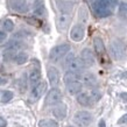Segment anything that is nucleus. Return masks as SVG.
Listing matches in <instances>:
<instances>
[{
  "instance_id": "nucleus-1",
  "label": "nucleus",
  "mask_w": 127,
  "mask_h": 127,
  "mask_svg": "<svg viewBox=\"0 0 127 127\" xmlns=\"http://www.w3.org/2000/svg\"><path fill=\"white\" fill-rule=\"evenodd\" d=\"M118 4V0H93L92 8L97 16L106 18L114 12Z\"/></svg>"
},
{
  "instance_id": "nucleus-2",
  "label": "nucleus",
  "mask_w": 127,
  "mask_h": 127,
  "mask_svg": "<svg viewBox=\"0 0 127 127\" xmlns=\"http://www.w3.org/2000/svg\"><path fill=\"white\" fill-rule=\"evenodd\" d=\"M110 53L116 61H123L127 55L126 44L121 40H113L110 43Z\"/></svg>"
},
{
  "instance_id": "nucleus-3",
  "label": "nucleus",
  "mask_w": 127,
  "mask_h": 127,
  "mask_svg": "<svg viewBox=\"0 0 127 127\" xmlns=\"http://www.w3.org/2000/svg\"><path fill=\"white\" fill-rule=\"evenodd\" d=\"M70 48L71 47L68 43H62V44H58V46L54 47L49 53V60L51 62H58L62 57H64L69 53Z\"/></svg>"
},
{
  "instance_id": "nucleus-4",
  "label": "nucleus",
  "mask_w": 127,
  "mask_h": 127,
  "mask_svg": "<svg viewBox=\"0 0 127 127\" xmlns=\"http://www.w3.org/2000/svg\"><path fill=\"white\" fill-rule=\"evenodd\" d=\"M73 123L79 127H86L92 123V114L88 111H79L73 116Z\"/></svg>"
},
{
  "instance_id": "nucleus-5",
  "label": "nucleus",
  "mask_w": 127,
  "mask_h": 127,
  "mask_svg": "<svg viewBox=\"0 0 127 127\" xmlns=\"http://www.w3.org/2000/svg\"><path fill=\"white\" fill-rule=\"evenodd\" d=\"M62 100V92L61 90L57 88H53L50 90L46 98V104L47 105H56L61 103Z\"/></svg>"
},
{
  "instance_id": "nucleus-6",
  "label": "nucleus",
  "mask_w": 127,
  "mask_h": 127,
  "mask_svg": "<svg viewBox=\"0 0 127 127\" xmlns=\"http://www.w3.org/2000/svg\"><path fill=\"white\" fill-rule=\"evenodd\" d=\"M84 35H85V28L83 25H75L71 28L70 37L75 42H81L82 40L84 39Z\"/></svg>"
},
{
  "instance_id": "nucleus-7",
  "label": "nucleus",
  "mask_w": 127,
  "mask_h": 127,
  "mask_svg": "<svg viewBox=\"0 0 127 127\" xmlns=\"http://www.w3.org/2000/svg\"><path fill=\"white\" fill-rule=\"evenodd\" d=\"M47 75H48V81L49 84L53 88H56L60 83V71L55 66H49L47 69Z\"/></svg>"
},
{
  "instance_id": "nucleus-8",
  "label": "nucleus",
  "mask_w": 127,
  "mask_h": 127,
  "mask_svg": "<svg viewBox=\"0 0 127 127\" xmlns=\"http://www.w3.org/2000/svg\"><path fill=\"white\" fill-rule=\"evenodd\" d=\"M81 58H82V61L84 62L85 66H92L95 64V62H96L95 55L91 51V49H89V48H84V49L82 50Z\"/></svg>"
},
{
  "instance_id": "nucleus-9",
  "label": "nucleus",
  "mask_w": 127,
  "mask_h": 127,
  "mask_svg": "<svg viewBox=\"0 0 127 127\" xmlns=\"http://www.w3.org/2000/svg\"><path fill=\"white\" fill-rule=\"evenodd\" d=\"M44 90H46V83H41L40 82L39 84H36L35 86H33L32 89V92H31V100L32 101H36L37 99L41 98V96L43 95L44 92Z\"/></svg>"
},
{
  "instance_id": "nucleus-10",
  "label": "nucleus",
  "mask_w": 127,
  "mask_h": 127,
  "mask_svg": "<svg viewBox=\"0 0 127 127\" xmlns=\"http://www.w3.org/2000/svg\"><path fill=\"white\" fill-rule=\"evenodd\" d=\"M66 113H68V108H66L65 104L58 103L53 108V114L57 120H63L66 117Z\"/></svg>"
},
{
  "instance_id": "nucleus-11",
  "label": "nucleus",
  "mask_w": 127,
  "mask_h": 127,
  "mask_svg": "<svg viewBox=\"0 0 127 127\" xmlns=\"http://www.w3.org/2000/svg\"><path fill=\"white\" fill-rule=\"evenodd\" d=\"M70 19H71V16L70 14L68 13H61L60 16L57 18V28L60 32H64L68 28L70 23Z\"/></svg>"
},
{
  "instance_id": "nucleus-12",
  "label": "nucleus",
  "mask_w": 127,
  "mask_h": 127,
  "mask_svg": "<svg viewBox=\"0 0 127 127\" xmlns=\"http://www.w3.org/2000/svg\"><path fill=\"white\" fill-rule=\"evenodd\" d=\"M70 71H75V72H81L82 70H84L85 64L84 62L82 61V58H73L72 61L70 62L68 66H66Z\"/></svg>"
},
{
  "instance_id": "nucleus-13",
  "label": "nucleus",
  "mask_w": 127,
  "mask_h": 127,
  "mask_svg": "<svg viewBox=\"0 0 127 127\" xmlns=\"http://www.w3.org/2000/svg\"><path fill=\"white\" fill-rule=\"evenodd\" d=\"M11 7L19 13H26L28 11V4L25 0H12Z\"/></svg>"
},
{
  "instance_id": "nucleus-14",
  "label": "nucleus",
  "mask_w": 127,
  "mask_h": 127,
  "mask_svg": "<svg viewBox=\"0 0 127 127\" xmlns=\"http://www.w3.org/2000/svg\"><path fill=\"white\" fill-rule=\"evenodd\" d=\"M82 89H83V84L79 81H75L66 84V90L70 95H78L82 91Z\"/></svg>"
},
{
  "instance_id": "nucleus-15",
  "label": "nucleus",
  "mask_w": 127,
  "mask_h": 127,
  "mask_svg": "<svg viewBox=\"0 0 127 127\" xmlns=\"http://www.w3.org/2000/svg\"><path fill=\"white\" fill-rule=\"evenodd\" d=\"M77 101L81 105H83V106H90V105H92V103H93L91 96L86 92H79L78 93Z\"/></svg>"
},
{
  "instance_id": "nucleus-16",
  "label": "nucleus",
  "mask_w": 127,
  "mask_h": 127,
  "mask_svg": "<svg viewBox=\"0 0 127 127\" xmlns=\"http://www.w3.org/2000/svg\"><path fill=\"white\" fill-rule=\"evenodd\" d=\"M41 82V72L39 69H33L29 72V84L32 85V88L35 86L36 84H39Z\"/></svg>"
},
{
  "instance_id": "nucleus-17",
  "label": "nucleus",
  "mask_w": 127,
  "mask_h": 127,
  "mask_svg": "<svg viewBox=\"0 0 127 127\" xmlns=\"http://www.w3.org/2000/svg\"><path fill=\"white\" fill-rule=\"evenodd\" d=\"M82 79H83V83H84L86 86H95L97 84V78L96 76L91 72H86L82 76Z\"/></svg>"
},
{
  "instance_id": "nucleus-18",
  "label": "nucleus",
  "mask_w": 127,
  "mask_h": 127,
  "mask_svg": "<svg viewBox=\"0 0 127 127\" xmlns=\"http://www.w3.org/2000/svg\"><path fill=\"white\" fill-rule=\"evenodd\" d=\"M56 4H57V7L61 11V13H68V14H70L71 8H72L70 2H68L65 0H56Z\"/></svg>"
},
{
  "instance_id": "nucleus-19",
  "label": "nucleus",
  "mask_w": 127,
  "mask_h": 127,
  "mask_svg": "<svg viewBox=\"0 0 127 127\" xmlns=\"http://www.w3.org/2000/svg\"><path fill=\"white\" fill-rule=\"evenodd\" d=\"M34 13L36 15H40V16L46 14V8H44L43 0H35L34 1Z\"/></svg>"
},
{
  "instance_id": "nucleus-20",
  "label": "nucleus",
  "mask_w": 127,
  "mask_h": 127,
  "mask_svg": "<svg viewBox=\"0 0 127 127\" xmlns=\"http://www.w3.org/2000/svg\"><path fill=\"white\" fill-rule=\"evenodd\" d=\"M81 78L79 76V73L78 72H75V71H66L65 75H64V77H63V82L65 83V84H69L71 82H75V81H78Z\"/></svg>"
},
{
  "instance_id": "nucleus-21",
  "label": "nucleus",
  "mask_w": 127,
  "mask_h": 127,
  "mask_svg": "<svg viewBox=\"0 0 127 127\" xmlns=\"http://www.w3.org/2000/svg\"><path fill=\"white\" fill-rule=\"evenodd\" d=\"M93 46H95V50H96V53L98 55H103L105 53V44L100 37H95Z\"/></svg>"
},
{
  "instance_id": "nucleus-22",
  "label": "nucleus",
  "mask_w": 127,
  "mask_h": 127,
  "mask_svg": "<svg viewBox=\"0 0 127 127\" xmlns=\"http://www.w3.org/2000/svg\"><path fill=\"white\" fill-rule=\"evenodd\" d=\"M14 61H15L16 64H19V65H22V64H25V63L28 61V55L26 54V53H19V54L15 55V57H14Z\"/></svg>"
},
{
  "instance_id": "nucleus-23",
  "label": "nucleus",
  "mask_w": 127,
  "mask_h": 127,
  "mask_svg": "<svg viewBox=\"0 0 127 127\" xmlns=\"http://www.w3.org/2000/svg\"><path fill=\"white\" fill-rule=\"evenodd\" d=\"M39 127H58V123L53 119H43L39 123Z\"/></svg>"
},
{
  "instance_id": "nucleus-24",
  "label": "nucleus",
  "mask_w": 127,
  "mask_h": 127,
  "mask_svg": "<svg viewBox=\"0 0 127 127\" xmlns=\"http://www.w3.org/2000/svg\"><path fill=\"white\" fill-rule=\"evenodd\" d=\"M22 47V42L21 41H18V40H12V41H9L7 44V47L6 48H8V49H13V50H19L20 48Z\"/></svg>"
},
{
  "instance_id": "nucleus-25",
  "label": "nucleus",
  "mask_w": 127,
  "mask_h": 127,
  "mask_svg": "<svg viewBox=\"0 0 127 127\" xmlns=\"http://www.w3.org/2000/svg\"><path fill=\"white\" fill-rule=\"evenodd\" d=\"M13 92L12 91H4L2 95H1V98H0V101L1 103H8V101H11L12 98H13Z\"/></svg>"
},
{
  "instance_id": "nucleus-26",
  "label": "nucleus",
  "mask_w": 127,
  "mask_h": 127,
  "mask_svg": "<svg viewBox=\"0 0 127 127\" xmlns=\"http://www.w3.org/2000/svg\"><path fill=\"white\" fill-rule=\"evenodd\" d=\"M2 27H4L5 32H12L14 29V22L11 19H6L2 23Z\"/></svg>"
},
{
  "instance_id": "nucleus-27",
  "label": "nucleus",
  "mask_w": 127,
  "mask_h": 127,
  "mask_svg": "<svg viewBox=\"0 0 127 127\" xmlns=\"http://www.w3.org/2000/svg\"><path fill=\"white\" fill-rule=\"evenodd\" d=\"M119 15L123 19L127 20V2H123L119 6Z\"/></svg>"
},
{
  "instance_id": "nucleus-28",
  "label": "nucleus",
  "mask_w": 127,
  "mask_h": 127,
  "mask_svg": "<svg viewBox=\"0 0 127 127\" xmlns=\"http://www.w3.org/2000/svg\"><path fill=\"white\" fill-rule=\"evenodd\" d=\"M90 96H91L92 100L98 101V100L101 98V93L98 91V89H92V90H91V92H90Z\"/></svg>"
},
{
  "instance_id": "nucleus-29",
  "label": "nucleus",
  "mask_w": 127,
  "mask_h": 127,
  "mask_svg": "<svg viewBox=\"0 0 127 127\" xmlns=\"http://www.w3.org/2000/svg\"><path fill=\"white\" fill-rule=\"evenodd\" d=\"M73 58H75V55L72 54V53H68V54H66V57H65V61H64V65L65 66H68V64H69L70 62L72 61Z\"/></svg>"
},
{
  "instance_id": "nucleus-30",
  "label": "nucleus",
  "mask_w": 127,
  "mask_h": 127,
  "mask_svg": "<svg viewBox=\"0 0 127 127\" xmlns=\"http://www.w3.org/2000/svg\"><path fill=\"white\" fill-rule=\"evenodd\" d=\"M7 39V33L5 31H0V43H2Z\"/></svg>"
},
{
  "instance_id": "nucleus-31",
  "label": "nucleus",
  "mask_w": 127,
  "mask_h": 127,
  "mask_svg": "<svg viewBox=\"0 0 127 127\" xmlns=\"http://www.w3.org/2000/svg\"><path fill=\"white\" fill-rule=\"evenodd\" d=\"M124 124H127V113L120 117V119L118 120V125H124Z\"/></svg>"
},
{
  "instance_id": "nucleus-32",
  "label": "nucleus",
  "mask_w": 127,
  "mask_h": 127,
  "mask_svg": "<svg viewBox=\"0 0 127 127\" xmlns=\"http://www.w3.org/2000/svg\"><path fill=\"white\" fill-rule=\"evenodd\" d=\"M6 125H7V121H6L4 118L0 117V127H6Z\"/></svg>"
},
{
  "instance_id": "nucleus-33",
  "label": "nucleus",
  "mask_w": 127,
  "mask_h": 127,
  "mask_svg": "<svg viewBox=\"0 0 127 127\" xmlns=\"http://www.w3.org/2000/svg\"><path fill=\"white\" fill-rule=\"evenodd\" d=\"M6 83H7V79H6V78L0 77V86H1V85H4V84H6Z\"/></svg>"
},
{
  "instance_id": "nucleus-34",
  "label": "nucleus",
  "mask_w": 127,
  "mask_h": 127,
  "mask_svg": "<svg viewBox=\"0 0 127 127\" xmlns=\"http://www.w3.org/2000/svg\"><path fill=\"white\" fill-rule=\"evenodd\" d=\"M99 127H105V121H104V120H100Z\"/></svg>"
},
{
  "instance_id": "nucleus-35",
  "label": "nucleus",
  "mask_w": 127,
  "mask_h": 127,
  "mask_svg": "<svg viewBox=\"0 0 127 127\" xmlns=\"http://www.w3.org/2000/svg\"><path fill=\"white\" fill-rule=\"evenodd\" d=\"M121 96L124 97V99H126V100H127V93H126V95H125V93H123V95H121Z\"/></svg>"
},
{
  "instance_id": "nucleus-36",
  "label": "nucleus",
  "mask_w": 127,
  "mask_h": 127,
  "mask_svg": "<svg viewBox=\"0 0 127 127\" xmlns=\"http://www.w3.org/2000/svg\"><path fill=\"white\" fill-rule=\"evenodd\" d=\"M86 1H90V2H92V1H93V0H86Z\"/></svg>"
},
{
  "instance_id": "nucleus-37",
  "label": "nucleus",
  "mask_w": 127,
  "mask_h": 127,
  "mask_svg": "<svg viewBox=\"0 0 127 127\" xmlns=\"http://www.w3.org/2000/svg\"><path fill=\"white\" fill-rule=\"evenodd\" d=\"M66 127H72V126H66Z\"/></svg>"
}]
</instances>
